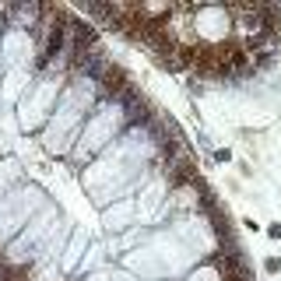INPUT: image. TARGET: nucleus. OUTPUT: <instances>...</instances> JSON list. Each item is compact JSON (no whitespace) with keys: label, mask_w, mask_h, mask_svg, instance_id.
<instances>
[{"label":"nucleus","mask_w":281,"mask_h":281,"mask_svg":"<svg viewBox=\"0 0 281 281\" xmlns=\"http://www.w3.org/2000/svg\"><path fill=\"white\" fill-rule=\"evenodd\" d=\"M267 236H271V239H281V221H274V225H267Z\"/></svg>","instance_id":"nucleus-3"},{"label":"nucleus","mask_w":281,"mask_h":281,"mask_svg":"<svg viewBox=\"0 0 281 281\" xmlns=\"http://www.w3.org/2000/svg\"><path fill=\"white\" fill-rule=\"evenodd\" d=\"M228 158H232L228 148H218V151H214V162H228Z\"/></svg>","instance_id":"nucleus-2"},{"label":"nucleus","mask_w":281,"mask_h":281,"mask_svg":"<svg viewBox=\"0 0 281 281\" xmlns=\"http://www.w3.org/2000/svg\"><path fill=\"white\" fill-rule=\"evenodd\" d=\"M264 267H267V274H278V271H281V257H267Z\"/></svg>","instance_id":"nucleus-1"}]
</instances>
